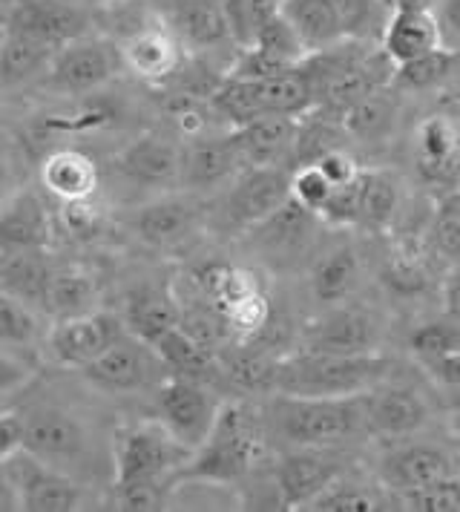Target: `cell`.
Here are the masks:
<instances>
[{
    "instance_id": "obj_35",
    "label": "cell",
    "mask_w": 460,
    "mask_h": 512,
    "mask_svg": "<svg viewBox=\"0 0 460 512\" xmlns=\"http://www.w3.org/2000/svg\"><path fill=\"white\" fill-rule=\"evenodd\" d=\"M95 297H98V288H95V280L87 271H81L75 265L52 268L49 277H46L41 311L49 314L52 320L87 314V311L95 308Z\"/></svg>"
},
{
    "instance_id": "obj_54",
    "label": "cell",
    "mask_w": 460,
    "mask_h": 512,
    "mask_svg": "<svg viewBox=\"0 0 460 512\" xmlns=\"http://www.w3.org/2000/svg\"><path fill=\"white\" fill-rule=\"evenodd\" d=\"M437 0H394V6L391 9H429V12H435Z\"/></svg>"
},
{
    "instance_id": "obj_53",
    "label": "cell",
    "mask_w": 460,
    "mask_h": 512,
    "mask_svg": "<svg viewBox=\"0 0 460 512\" xmlns=\"http://www.w3.org/2000/svg\"><path fill=\"white\" fill-rule=\"evenodd\" d=\"M23 423L18 412H0V464L21 452Z\"/></svg>"
},
{
    "instance_id": "obj_33",
    "label": "cell",
    "mask_w": 460,
    "mask_h": 512,
    "mask_svg": "<svg viewBox=\"0 0 460 512\" xmlns=\"http://www.w3.org/2000/svg\"><path fill=\"white\" fill-rule=\"evenodd\" d=\"M253 84H256L259 107H262L265 116L302 118L305 113H311V110L317 107L314 84H311V78L305 75L302 64H299V67H291V70L276 72L271 78L253 81Z\"/></svg>"
},
{
    "instance_id": "obj_48",
    "label": "cell",
    "mask_w": 460,
    "mask_h": 512,
    "mask_svg": "<svg viewBox=\"0 0 460 512\" xmlns=\"http://www.w3.org/2000/svg\"><path fill=\"white\" fill-rule=\"evenodd\" d=\"M432 231H435L432 236H435L437 254H443L452 265H455L460 248V202L455 190H446V193L437 199V213Z\"/></svg>"
},
{
    "instance_id": "obj_14",
    "label": "cell",
    "mask_w": 460,
    "mask_h": 512,
    "mask_svg": "<svg viewBox=\"0 0 460 512\" xmlns=\"http://www.w3.org/2000/svg\"><path fill=\"white\" fill-rule=\"evenodd\" d=\"M205 219V208L196 193L164 190L159 199L141 205L130 219V228L150 248H176L184 245Z\"/></svg>"
},
{
    "instance_id": "obj_52",
    "label": "cell",
    "mask_w": 460,
    "mask_h": 512,
    "mask_svg": "<svg viewBox=\"0 0 460 512\" xmlns=\"http://www.w3.org/2000/svg\"><path fill=\"white\" fill-rule=\"evenodd\" d=\"M29 377H32V369L23 363L21 357H15L12 351L0 349V395H9V392L26 386Z\"/></svg>"
},
{
    "instance_id": "obj_1",
    "label": "cell",
    "mask_w": 460,
    "mask_h": 512,
    "mask_svg": "<svg viewBox=\"0 0 460 512\" xmlns=\"http://www.w3.org/2000/svg\"><path fill=\"white\" fill-rule=\"evenodd\" d=\"M262 446H265L262 415L251 403L222 400L213 426L179 469L176 487L193 481L213 487H239L251 478L256 464L262 461Z\"/></svg>"
},
{
    "instance_id": "obj_47",
    "label": "cell",
    "mask_w": 460,
    "mask_h": 512,
    "mask_svg": "<svg viewBox=\"0 0 460 512\" xmlns=\"http://www.w3.org/2000/svg\"><path fill=\"white\" fill-rule=\"evenodd\" d=\"M274 369V354L259 349H242L239 354H233V360L228 363V374L242 389H271Z\"/></svg>"
},
{
    "instance_id": "obj_12",
    "label": "cell",
    "mask_w": 460,
    "mask_h": 512,
    "mask_svg": "<svg viewBox=\"0 0 460 512\" xmlns=\"http://www.w3.org/2000/svg\"><path fill=\"white\" fill-rule=\"evenodd\" d=\"M124 320L110 311H87L75 317L52 320L44 331V346L49 357L67 369H84L104 349H110L124 334Z\"/></svg>"
},
{
    "instance_id": "obj_17",
    "label": "cell",
    "mask_w": 460,
    "mask_h": 512,
    "mask_svg": "<svg viewBox=\"0 0 460 512\" xmlns=\"http://www.w3.org/2000/svg\"><path fill=\"white\" fill-rule=\"evenodd\" d=\"M121 67L130 70L147 84H164L182 70L187 52L176 41V35L159 21H150L127 38L118 41Z\"/></svg>"
},
{
    "instance_id": "obj_34",
    "label": "cell",
    "mask_w": 460,
    "mask_h": 512,
    "mask_svg": "<svg viewBox=\"0 0 460 512\" xmlns=\"http://www.w3.org/2000/svg\"><path fill=\"white\" fill-rule=\"evenodd\" d=\"M279 15L294 26L308 55L345 41L331 0H279Z\"/></svg>"
},
{
    "instance_id": "obj_9",
    "label": "cell",
    "mask_w": 460,
    "mask_h": 512,
    "mask_svg": "<svg viewBox=\"0 0 460 512\" xmlns=\"http://www.w3.org/2000/svg\"><path fill=\"white\" fill-rule=\"evenodd\" d=\"M432 420V406L420 389L386 374L363 392V423L366 432L386 441H406L420 435Z\"/></svg>"
},
{
    "instance_id": "obj_8",
    "label": "cell",
    "mask_w": 460,
    "mask_h": 512,
    "mask_svg": "<svg viewBox=\"0 0 460 512\" xmlns=\"http://www.w3.org/2000/svg\"><path fill=\"white\" fill-rule=\"evenodd\" d=\"M153 392H156V420L187 452H193L207 435V429L213 426V418L222 406L213 386L167 374Z\"/></svg>"
},
{
    "instance_id": "obj_26",
    "label": "cell",
    "mask_w": 460,
    "mask_h": 512,
    "mask_svg": "<svg viewBox=\"0 0 460 512\" xmlns=\"http://www.w3.org/2000/svg\"><path fill=\"white\" fill-rule=\"evenodd\" d=\"M412 354L420 360V366L432 374L440 389L446 392H455L460 380V331L458 320L452 317H443V320H432V323H423L412 334L409 340Z\"/></svg>"
},
{
    "instance_id": "obj_2",
    "label": "cell",
    "mask_w": 460,
    "mask_h": 512,
    "mask_svg": "<svg viewBox=\"0 0 460 512\" xmlns=\"http://www.w3.org/2000/svg\"><path fill=\"white\" fill-rule=\"evenodd\" d=\"M391 374V360L380 351L331 354L299 349L276 357L271 392L291 397H348L363 395Z\"/></svg>"
},
{
    "instance_id": "obj_55",
    "label": "cell",
    "mask_w": 460,
    "mask_h": 512,
    "mask_svg": "<svg viewBox=\"0 0 460 512\" xmlns=\"http://www.w3.org/2000/svg\"><path fill=\"white\" fill-rule=\"evenodd\" d=\"M3 32H6V12H0V38H3Z\"/></svg>"
},
{
    "instance_id": "obj_15",
    "label": "cell",
    "mask_w": 460,
    "mask_h": 512,
    "mask_svg": "<svg viewBox=\"0 0 460 512\" xmlns=\"http://www.w3.org/2000/svg\"><path fill=\"white\" fill-rule=\"evenodd\" d=\"M115 170L136 187L159 193L176 190L182 176V141L167 133H144L118 150Z\"/></svg>"
},
{
    "instance_id": "obj_32",
    "label": "cell",
    "mask_w": 460,
    "mask_h": 512,
    "mask_svg": "<svg viewBox=\"0 0 460 512\" xmlns=\"http://www.w3.org/2000/svg\"><path fill=\"white\" fill-rule=\"evenodd\" d=\"M52 55L55 47L6 29L0 38V90H15L44 78Z\"/></svg>"
},
{
    "instance_id": "obj_46",
    "label": "cell",
    "mask_w": 460,
    "mask_h": 512,
    "mask_svg": "<svg viewBox=\"0 0 460 512\" xmlns=\"http://www.w3.org/2000/svg\"><path fill=\"white\" fill-rule=\"evenodd\" d=\"M400 504L406 510L417 512H458L460 510V484L455 478H443L435 484H423L409 492H400Z\"/></svg>"
},
{
    "instance_id": "obj_29",
    "label": "cell",
    "mask_w": 460,
    "mask_h": 512,
    "mask_svg": "<svg viewBox=\"0 0 460 512\" xmlns=\"http://www.w3.org/2000/svg\"><path fill=\"white\" fill-rule=\"evenodd\" d=\"M397 118H400V101H397V90L389 84L348 104L340 113V127L354 141L374 144L389 139L397 127Z\"/></svg>"
},
{
    "instance_id": "obj_24",
    "label": "cell",
    "mask_w": 460,
    "mask_h": 512,
    "mask_svg": "<svg viewBox=\"0 0 460 512\" xmlns=\"http://www.w3.org/2000/svg\"><path fill=\"white\" fill-rule=\"evenodd\" d=\"M52 216L38 190L21 187L0 205V251H46Z\"/></svg>"
},
{
    "instance_id": "obj_50",
    "label": "cell",
    "mask_w": 460,
    "mask_h": 512,
    "mask_svg": "<svg viewBox=\"0 0 460 512\" xmlns=\"http://www.w3.org/2000/svg\"><path fill=\"white\" fill-rule=\"evenodd\" d=\"M314 164L320 167L322 173H325V179H328L334 187L354 182V179L360 176V170H363V167L357 164V159L345 150L343 144L320 153V156L314 159Z\"/></svg>"
},
{
    "instance_id": "obj_3",
    "label": "cell",
    "mask_w": 460,
    "mask_h": 512,
    "mask_svg": "<svg viewBox=\"0 0 460 512\" xmlns=\"http://www.w3.org/2000/svg\"><path fill=\"white\" fill-rule=\"evenodd\" d=\"M271 423L291 446H340L366 432L363 395L291 397L276 395Z\"/></svg>"
},
{
    "instance_id": "obj_25",
    "label": "cell",
    "mask_w": 460,
    "mask_h": 512,
    "mask_svg": "<svg viewBox=\"0 0 460 512\" xmlns=\"http://www.w3.org/2000/svg\"><path fill=\"white\" fill-rule=\"evenodd\" d=\"M377 44L389 55L394 67L403 64V61H412L423 52L446 47L440 24H437V15L429 12V9H391L389 21L383 26Z\"/></svg>"
},
{
    "instance_id": "obj_22",
    "label": "cell",
    "mask_w": 460,
    "mask_h": 512,
    "mask_svg": "<svg viewBox=\"0 0 460 512\" xmlns=\"http://www.w3.org/2000/svg\"><path fill=\"white\" fill-rule=\"evenodd\" d=\"M161 24L176 35L184 52H207L230 44L222 0H170Z\"/></svg>"
},
{
    "instance_id": "obj_19",
    "label": "cell",
    "mask_w": 460,
    "mask_h": 512,
    "mask_svg": "<svg viewBox=\"0 0 460 512\" xmlns=\"http://www.w3.org/2000/svg\"><path fill=\"white\" fill-rule=\"evenodd\" d=\"M380 475L400 495V492H409V489L423 487V484L455 478L458 466H455L452 452L443 449L440 443L406 438V441L397 443L394 449L386 452V458L380 464Z\"/></svg>"
},
{
    "instance_id": "obj_28",
    "label": "cell",
    "mask_w": 460,
    "mask_h": 512,
    "mask_svg": "<svg viewBox=\"0 0 460 512\" xmlns=\"http://www.w3.org/2000/svg\"><path fill=\"white\" fill-rule=\"evenodd\" d=\"M317 222H320L317 213L299 208L291 199H285V205H279L268 219L253 225L248 233H253L256 245L268 256L291 259V256L302 254L311 245Z\"/></svg>"
},
{
    "instance_id": "obj_45",
    "label": "cell",
    "mask_w": 460,
    "mask_h": 512,
    "mask_svg": "<svg viewBox=\"0 0 460 512\" xmlns=\"http://www.w3.org/2000/svg\"><path fill=\"white\" fill-rule=\"evenodd\" d=\"M331 190L334 185L325 179V173L314 162H302L294 170H288V199L299 208L320 213Z\"/></svg>"
},
{
    "instance_id": "obj_23",
    "label": "cell",
    "mask_w": 460,
    "mask_h": 512,
    "mask_svg": "<svg viewBox=\"0 0 460 512\" xmlns=\"http://www.w3.org/2000/svg\"><path fill=\"white\" fill-rule=\"evenodd\" d=\"M414 162L426 182L455 190V182H458V124H455V116L435 113L417 124Z\"/></svg>"
},
{
    "instance_id": "obj_37",
    "label": "cell",
    "mask_w": 460,
    "mask_h": 512,
    "mask_svg": "<svg viewBox=\"0 0 460 512\" xmlns=\"http://www.w3.org/2000/svg\"><path fill=\"white\" fill-rule=\"evenodd\" d=\"M400 210V182L389 170H360V219L357 228L386 231Z\"/></svg>"
},
{
    "instance_id": "obj_38",
    "label": "cell",
    "mask_w": 460,
    "mask_h": 512,
    "mask_svg": "<svg viewBox=\"0 0 460 512\" xmlns=\"http://www.w3.org/2000/svg\"><path fill=\"white\" fill-rule=\"evenodd\" d=\"M173 326H179V305L170 294L156 291V288H141L130 297L124 328L136 334L138 340L153 343L159 334Z\"/></svg>"
},
{
    "instance_id": "obj_51",
    "label": "cell",
    "mask_w": 460,
    "mask_h": 512,
    "mask_svg": "<svg viewBox=\"0 0 460 512\" xmlns=\"http://www.w3.org/2000/svg\"><path fill=\"white\" fill-rule=\"evenodd\" d=\"M23 187V167H21V150L0 136V205L15 196Z\"/></svg>"
},
{
    "instance_id": "obj_10",
    "label": "cell",
    "mask_w": 460,
    "mask_h": 512,
    "mask_svg": "<svg viewBox=\"0 0 460 512\" xmlns=\"http://www.w3.org/2000/svg\"><path fill=\"white\" fill-rule=\"evenodd\" d=\"M12 481L18 489V504L29 512H72L90 507V489L69 472L38 461L29 452L6 458Z\"/></svg>"
},
{
    "instance_id": "obj_13",
    "label": "cell",
    "mask_w": 460,
    "mask_h": 512,
    "mask_svg": "<svg viewBox=\"0 0 460 512\" xmlns=\"http://www.w3.org/2000/svg\"><path fill=\"white\" fill-rule=\"evenodd\" d=\"M288 199V170L285 167H242L228 182L219 219L225 228L251 231L268 219Z\"/></svg>"
},
{
    "instance_id": "obj_6",
    "label": "cell",
    "mask_w": 460,
    "mask_h": 512,
    "mask_svg": "<svg viewBox=\"0 0 460 512\" xmlns=\"http://www.w3.org/2000/svg\"><path fill=\"white\" fill-rule=\"evenodd\" d=\"M84 380L104 395H138L153 392L167 377V369L150 343L124 331L110 349H104L84 369Z\"/></svg>"
},
{
    "instance_id": "obj_7",
    "label": "cell",
    "mask_w": 460,
    "mask_h": 512,
    "mask_svg": "<svg viewBox=\"0 0 460 512\" xmlns=\"http://www.w3.org/2000/svg\"><path fill=\"white\" fill-rule=\"evenodd\" d=\"M23 423V452L35 455L38 461L58 466L69 472L81 469L90 455V432L72 412L58 406H32L21 412Z\"/></svg>"
},
{
    "instance_id": "obj_42",
    "label": "cell",
    "mask_w": 460,
    "mask_h": 512,
    "mask_svg": "<svg viewBox=\"0 0 460 512\" xmlns=\"http://www.w3.org/2000/svg\"><path fill=\"white\" fill-rule=\"evenodd\" d=\"M343 38L351 41H380V32L389 21V9L380 0H331Z\"/></svg>"
},
{
    "instance_id": "obj_36",
    "label": "cell",
    "mask_w": 460,
    "mask_h": 512,
    "mask_svg": "<svg viewBox=\"0 0 460 512\" xmlns=\"http://www.w3.org/2000/svg\"><path fill=\"white\" fill-rule=\"evenodd\" d=\"M52 265L44 251H0V288L15 294L18 300L41 311L44 288Z\"/></svg>"
},
{
    "instance_id": "obj_40",
    "label": "cell",
    "mask_w": 460,
    "mask_h": 512,
    "mask_svg": "<svg viewBox=\"0 0 460 512\" xmlns=\"http://www.w3.org/2000/svg\"><path fill=\"white\" fill-rule=\"evenodd\" d=\"M38 340H44L38 311L0 288V343L9 349H32Z\"/></svg>"
},
{
    "instance_id": "obj_44",
    "label": "cell",
    "mask_w": 460,
    "mask_h": 512,
    "mask_svg": "<svg viewBox=\"0 0 460 512\" xmlns=\"http://www.w3.org/2000/svg\"><path fill=\"white\" fill-rule=\"evenodd\" d=\"M305 510H325V512H371V510H386V498L374 487H363L354 481H345V475H340L331 487H325L305 507Z\"/></svg>"
},
{
    "instance_id": "obj_49",
    "label": "cell",
    "mask_w": 460,
    "mask_h": 512,
    "mask_svg": "<svg viewBox=\"0 0 460 512\" xmlns=\"http://www.w3.org/2000/svg\"><path fill=\"white\" fill-rule=\"evenodd\" d=\"M320 222L331 228H357L360 219V176L348 185L334 187L320 208Z\"/></svg>"
},
{
    "instance_id": "obj_27",
    "label": "cell",
    "mask_w": 460,
    "mask_h": 512,
    "mask_svg": "<svg viewBox=\"0 0 460 512\" xmlns=\"http://www.w3.org/2000/svg\"><path fill=\"white\" fill-rule=\"evenodd\" d=\"M41 185L52 199L67 205V202L92 199L101 185V173H98V164L92 162L84 150L61 147V150H52L41 162Z\"/></svg>"
},
{
    "instance_id": "obj_18",
    "label": "cell",
    "mask_w": 460,
    "mask_h": 512,
    "mask_svg": "<svg viewBox=\"0 0 460 512\" xmlns=\"http://www.w3.org/2000/svg\"><path fill=\"white\" fill-rule=\"evenodd\" d=\"M299 349L331 354H368L377 351V323L371 314L351 305H328L317 320L302 331Z\"/></svg>"
},
{
    "instance_id": "obj_41",
    "label": "cell",
    "mask_w": 460,
    "mask_h": 512,
    "mask_svg": "<svg viewBox=\"0 0 460 512\" xmlns=\"http://www.w3.org/2000/svg\"><path fill=\"white\" fill-rule=\"evenodd\" d=\"M251 47L256 49V52H262L271 64L282 67V70H288V67H299V64L308 58V49H305V44L299 41V35L294 32V26L288 24V21L279 15V9H276L274 18L256 32V38L251 41Z\"/></svg>"
},
{
    "instance_id": "obj_43",
    "label": "cell",
    "mask_w": 460,
    "mask_h": 512,
    "mask_svg": "<svg viewBox=\"0 0 460 512\" xmlns=\"http://www.w3.org/2000/svg\"><path fill=\"white\" fill-rule=\"evenodd\" d=\"M279 9V0H222L230 44L236 49L251 47L256 32L268 24Z\"/></svg>"
},
{
    "instance_id": "obj_4",
    "label": "cell",
    "mask_w": 460,
    "mask_h": 512,
    "mask_svg": "<svg viewBox=\"0 0 460 512\" xmlns=\"http://www.w3.org/2000/svg\"><path fill=\"white\" fill-rule=\"evenodd\" d=\"M187 455L190 452L156 418L133 423L115 435L113 489L147 484L173 492Z\"/></svg>"
},
{
    "instance_id": "obj_21",
    "label": "cell",
    "mask_w": 460,
    "mask_h": 512,
    "mask_svg": "<svg viewBox=\"0 0 460 512\" xmlns=\"http://www.w3.org/2000/svg\"><path fill=\"white\" fill-rule=\"evenodd\" d=\"M297 130L299 118L294 116H256L230 127V136L242 167H282V162H291Z\"/></svg>"
},
{
    "instance_id": "obj_11",
    "label": "cell",
    "mask_w": 460,
    "mask_h": 512,
    "mask_svg": "<svg viewBox=\"0 0 460 512\" xmlns=\"http://www.w3.org/2000/svg\"><path fill=\"white\" fill-rule=\"evenodd\" d=\"M340 475H345V464L334 446H294L279 455L274 466L276 504L285 510H305Z\"/></svg>"
},
{
    "instance_id": "obj_20",
    "label": "cell",
    "mask_w": 460,
    "mask_h": 512,
    "mask_svg": "<svg viewBox=\"0 0 460 512\" xmlns=\"http://www.w3.org/2000/svg\"><path fill=\"white\" fill-rule=\"evenodd\" d=\"M242 170V159L236 153L233 136H193L182 144V176L179 187L190 193L213 190L228 185Z\"/></svg>"
},
{
    "instance_id": "obj_31",
    "label": "cell",
    "mask_w": 460,
    "mask_h": 512,
    "mask_svg": "<svg viewBox=\"0 0 460 512\" xmlns=\"http://www.w3.org/2000/svg\"><path fill=\"white\" fill-rule=\"evenodd\" d=\"M150 346L159 354L167 374L199 380V383H213V377L219 372V366L213 360V349H207L205 343H199L182 326L167 328Z\"/></svg>"
},
{
    "instance_id": "obj_16",
    "label": "cell",
    "mask_w": 460,
    "mask_h": 512,
    "mask_svg": "<svg viewBox=\"0 0 460 512\" xmlns=\"http://www.w3.org/2000/svg\"><path fill=\"white\" fill-rule=\"evenodd\" d=\"M92 21V12L75 0H15V6L6 12V29L55 49L78 35H87Z\"/></svg>"
},
{
    "instance_id": "obj_56",
    "label": "cell",
    "mask_w": 460,
    "mask_h": 512,
    "mask_svg": "<svg viewBox=\"0 0 460 512\" xmlns=\"http://www.w3.org/2000/svg\"><path fill=\"white\" fill-rule=\"evenodd\" d=\"M380 3H383V6H386L389 12H391V6H394V0H380Z\"/></svg>"
},
{
    "instance_id": "obj_5",
    "label": "cell",
    "mask_w": 460,
    "mask_h": 512,
    "mask_svg": "<svg viewBox=\"0 0 460 512\" xmlns=\"http://www.w3.org/2000/svg\"><path fill=\"white\" fill-rule=\"evenodd\" d=\"M121 70L118 44L87 32L55 49L44 72V84L61 95H90L101 93Z\"/></svg>"
},
{
    "instance_id": "obj_39",
    "label": "cell",
    "mask_w": 460,
    "mask_h": 512,
    "mask_svg": "<svg viewBox=\"0 0 460 512\" xmlns=\"http://www.w3.org/2000/svg\"><path fill=\"white\" fill-rule=\"evenodd\" d=\"M455 55L458 49L437 47L432 52H423L412 61H403L394 67L391 75V87L394 90H406V93H429L440 90L455 70Z\"/></svg>"
},
{
    "instance_id": "obj_30",
    "label": "cell",
    "mask_w": 460,
    "mask_h": 512,
    "mask_svg": "<svg viewBox=\"0 0 460 512\" xmlns=\"http://www.w3.org/2000/svg\"><path fill=\"white\" fill-rule=\"evenodd\" d=\"M360 277H363V265L357 251L348 245H337L314 259L308 285L317 303L337 305L357 291Z\"/></svg>"
}]
</instances>
